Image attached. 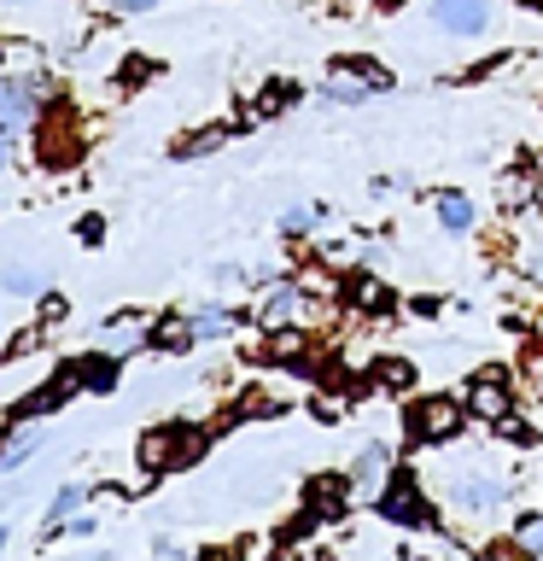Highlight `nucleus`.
<instances>
[{
  "mask_svg": "<svg viewBox=\"0 0 543 561\" xmlns=\"http://www.w3.org/2000/svg\"><path fill=\"white\" fill-rule=\"evenodd\" d=\"M77 375H82V386H94V392H105V386L117 380V363H112V351H105V357H88V363H77Z\"/></svg>",
  "mask_w": 543,
  "mask_h": 561,
  "instance_id": "nucleus-14",
  "label": "nucleus"
},
{
  "mask_svg": "<svg viewBox=\"0 0 543 561\" xmlns=\"http://www.w3.org/2000/svg\"><path fill=\"white\" fill-rule=\"evenodd\" d=\"M310 508H315V520H339L345 515V491L333 480H315L310 485Z\"/></svg>",
  "mask_w": 543,
  "mask_h": 561,
  "instance_id": "nucleus-11",
  "label": "nucleus"
},
{
  "mask_svg": "<svg viewBox=\"0 0 543 561\" xmlns=\"http://www.w3.org/2000/svg\"><path fill=\"white\" fill-rule=\"evenodd\" d=\"M380 515L392 520V526H420V520H427V503L415 497V485H409V480H397V485H385V491H380Z\"/></svg>",
  "mask_w": 543,
  "mask_h": 561,
  "instance_id": "nucleus-4",
  "label": "nucleus"
},
{
  "mask_svg": "<svg viewBox=\"0 0 543 561\" xmlns=\"http://www.w3.org/2000/svg\"><path fill=\"white\" fill-rule=\"evenodd\" d=\"M374 380L385 386V392H403V386L415 380V363H403V357H385V363L374 368Z\"/></svg>",
  "mask_w": 543,
  "mask_h": 561,
  "instance_id": "nucleus-15",
  "label": "nucleus"
},
{
  "mask_svg": "<svg viewBox=\"0 0 543 561\" xmlns=\"http://www.w3.org/2000/svg\"><path fill=\"white\" fill-rule=\"evenodd\" d=\"M310 222H315V210H287V234H304Z\"/></svg>",
  "mask_w": 543,
  "mask_h": 561,
  "instance_id": "nucleus-26",
  "label": "nucleus"
},
{
  "mask_svg": "<svg viewBox=\"0 0 543 561\" xmlns=\"http://www.w3.org/2000/svg\"><path fill=\"white\" fill-rule=\"evenodd\" d=\"M374 88H385V70H380V65H357V70H345V65H339V70L327 77V94H333V100H345V105L368 100Z\"/></svg>",
  "mask_w": 543,
  "mask_h": 561,
  "instance_id": "nucleus-3",
  "label": "nucleus"
},
{
  "mask_svg": "<svg viewBox=\"0 0 543 561\" xmlns=\"http://www.w3.org/2000/svg\"><path fill=\"white\" fill-rule=\"evenodd\" d=\"M298 351H304L298 328H269V357H298Z\"/></svg>",
  "mask_w": 543,
  "mask_h": 561,
  "instance_id": "nucleus-17",
  "label": "nucleus"
},
{
  "mask_svg": "<svg viewBox=\"0 0 543 561\" xmlns=\"http://www.w3.org/2000/svg\"><path fill=\"white\" fill-rule=\"evenodd\" d=\"M357 485H362V491H380V485H385V450H380V445H368V450L357 456Z\"/></svg>",
  "mask_w": 543,
  "mask_h": 561,
  "instance_id": "nucleus-12",
  "label": "nucleus"
},
{
  "mask_svg": "<svg viewBox=\"0 0 543 561\" xmlns=\"http://www.w3.org/2000/svg\"><path fill=\"white\" fill-rule=\"evenodd\" d=\"M438 222H444L450 234H462V228H473V205L462 193H444V199H438Z\"/></svg>",
  "mask_w": 543,
  "mask_h": 561,
  "instance_id": "nucleus-13",
  "label": "nucleus"
},
{
  "mask_svg": "<svg viewBox=\"0 0 543 561\" xmlns=\"http://www.w3.org/2000/svg\"><path fill=\"white\" fill-rule=\"evenodd\" d=\"M0 164H7V123H0Z\"/></svg>",
  "mask_w": 543,
  "mask_h": 561,
  "instance_id": "nucleus-31",
  "label": "nucleus"
},
{
  "mask_svg": "<svg viewBox=\"0 0 543 561\" xmlns=\"http://www.w3.org/2000/svg\"><path fill=\"white\" fill-rule=\"evenodd\" d=\"M152 345L158 351H187L193 345V322H187V316H164V322L152 328Z\"/></svg>",
  "mask_w": 543,
  "mask_h": 561,
  "instance_id": "nucleus-9",
  "label": "nucleus"
},
{
  "mask_svg": "<svg viewBox=\"0 0 543 561\" xmlns=\"http://www.w3.org/2000/svg\"><path fill=\"white\" fill-rule=\"evenodd\" d=\"M77 503H82V491L70 485V491H59V503H53V515H70V508H77Z\"/></svg>",
  "mask_w": 543,
  "mask_h": 561,
  "instance_id": "nucleus-27",
  "label": "nucleus"
},
{
  "mask_svg": "<svg viewBox=\"0 0 543 561\" xmlns=\"http://www.w3.org/2000/svg\"><path fill=\"white\" fill-rule=\"evenodd\" d=\"M525 199H532V175L515 170V175L502 182V205H525Z\"/></svg>",
  "mask_w": 543,
  "mask_h": 561,
  "instance_id": "nucleus-21",
  "label": "nucleus"
},
{
  "mask_svg": "<svg viewBox=\"0 0 543 561\" xmlns=\"http://www.w3.org/2000/svg\"><path fill=\"white\" fill-rule=\"evenodd\" d=\"M0 543H7V526H0Z\"/></svg>",
  "mask_w": 543,
  "mask_h": 561,
  "instance_id": "nucleus-32",
  "label": "nucleus"
},
{
  "mask_svg": "<svg viewBox=\"0 0 543 561\" xmlns=\"http://www.w3.org/2000/svg\"><path fill=\"white\" fill-rule=\"evenodd\" d=\"M455 427H462V403H450V398H427L409 410L415 438H455Z\"/></svg>",
  "mask_w": 543,
  "mask_h": 561,
  "instance_id": "nucleus-1",
  "label": "nucleus"
},
{
  "mask_svg": "<svg viewBox=\"0 0 543 561\" xmlns=\"http://www.w3.org/2000/svg\"><path fill=\"white\" fill-rule=\"evenodd\" d=\"M193 333H228V316H222V310H205V316H193Z\"/></svg>",
  "mask_w": 543,
  "mask_h": 561,
  "instance_id": "nucleus-25",
  "label": "nucleus"
},
{
  "mask_svg": "<svg viewBox=\"0 0 543 561\" xmlns=\"http://www.w3.org/2000/svg\"><path fill=\"white\" fill-rule=\"evenodd\" d=\"M42 322H65V298H42Z\"/></svg>",
  "mask_w": 543,
  "mask_h": 561,
  "instance_id": "nucleus-28",
  "label": "nucleus"
},
{
  "mask_svg": "<svg viewBox=\"0 0 543 561\" xmlns=\"http://www.w3.org/2000/svg\"><path fill=\"white\" fill-rule=\"evenodd\" d=\"M515 543H520V550H538V556H543V515H525V520L515 526Z\"/></svg>",
  "mask_w": 543,
  "mask_h": 561,
  "instance_id": "nucleus-19",
  "label": "nucleus"
},
{
  "mask_svg": "<svg viewBox=\"0 0 543 561\" xmlns=\"http://www.w3.org/2000/svg\"><path fill=\"white\" fill-rule=\"evenodd\" d=\"M18 117H24V88L0 82V123H18Z\"/></svg>",
  "mask_w": 543,
  "mask_h": 561,
  "instance_id": "nucleus-18",
  "label": "nucleus"
},
{
  "mask_svg": "<svg viewBox=\"0 0 543 561\" xmlns=\"http://www.w3.org/2000/svg\"><path fill=\"white\" fill-rule=\"evenodd\" d=\"M105 7H112V12H147L152 0H105Z\"/></svg>",
  "mask_w": 543,
  "mask_h": 561,
  "instance_id": "nucleus-30",
  "label": "nucleus"
},
{
  "mask_svg": "<svg viewBox=\"0 0 543 561\" xmlns=\"http://www.w3.org/2000/svg\"><path fill=\"white\" fill-rule=\"evenodd\" d=\"M380 298H385V287H380V280H374V275H357V305H362V310H374Z\"/></svg>",
  "mask_w": 543,
  "mask_h": 561,
  "instance_id": "nucleus-22",
  "label": "nucleus"
},
{
  "mask_svg": "<svg viewBox=\"0 0 543 561\" xmlns=\"http://www.w3.org/2000/svg\"><path fill=\"white\" fill-rule=\"evenodd\" d=\"M222 140H228V129H199V135L175 140V158H199V152H217Z\"/></svg>",
  "mask_w": 543,
  "mask_h": 561,
  "instance_id": "nucleus-16",
  "label": "nucleus"
},
{
  "mask_svg": "<svg viewBox=\"0 0 543 561\" xmlns=\"http://www.w3.org/2000/svg\"><path fill=\"white\" fill-rule=\"evenodd\" d=\"M298 310H304V298H298V287H280V293L269 298V305H263V328H287Z\"/></svg>",
  "mask_w": 543,
  "mask_h": 561,
  "instance_id": "nucleus-10",
  "label": "nucleus"
},
{
  "mask_svg": "<svg viewBox=\"0 0 543 561\" xmlns=\"http://www.w3.org/2000/svg\"><path fill=\"white\" fill-rule=\"evenodd\" d=\"M175 445H182V433H170V427H152L147 438H140V468H147V473L170 468V462H175Z\"/></svg>",
  "mask_w": 543,
  "mask_h": 561,
  "instance_id": "nucleus-7",
  "label": "nucleus"
},
{
  "mask_svg": "<svg viewBox=\"0 0 543 561\" xmlns=\"http://www.w3.org/2000/svg\"><path fill=\"white\" fill-rule=\"evenodd\" d=\"M0 280H7V293H35V275L18 270V263H7V270H0Z\"/></svg>",
  "mask_w": 543,
  "mask_h": 561,
  "instance_id": "nucleus-23",
  "label": "nucleus"
},
{
  "mask_svg": "<svg viewBox=\"0 0 543 561\" xmlns=\"http://www.w3.org/2000/svg\"><path fill=\"white\" fill-rule=\"evenodd\" d=\"M140 340H152V328L140 322V316H129V310L112 316V322H105V333H100V345L112 351V357H123V351H135Z\"/></svg>",
  "mask_w": 543,
  "mask_h": 561,
  "instance_id": "nucleus-5",
  "label": "nucleus"
},
{
  "mask_svg": "<svg viewBox=\"0 0 543 561\" xmlns=\"http://www.w3.org/2000/svg\"><path fill=\"white\" fill-rule=\"evenodd\" d=\"M280 105H292V82H269V88H263V100H257V117L280 112Z\"/></svg>",
  "mask_w": 543,
  "mask_h": 561,
  "instance_id": "nucleus-20",
  "label": "nucleus"
},
{
  "mask_svg": "<svg viewBox=\"0 0 543 561\" xmlns=\"http://www.w3.org/2000/svg\"><path fill=\"white\" fill-rule=\"evenodd\" d=\"M455 503H467V508H497V503H502V480L467 473V480H455Z\"/></svg>",
  "mask_w": 543,
  "mask_h": 561,
  "instance_id": "nucleus-8",
  "label": "nucleus"
},
{
  "mask_svg": "<svg viewBox=\"0 0 543 561\" xmlns=\"http://www.w3.org/2000/svg\"><path fill=\"white\" fill-rule=\"evenodd\" d=\"M467 410L480 415V421H502L508 415V386L502 380H473V392H467Z\"/></svg>",
  "mask_w": 543,
  "mask_h": 561,
  "instance_id": "nucleus-6",
  "label": "nucleus"
},
{
  "mask_svg": "<svg viewBox=\"0 0 543 561\" xmlns=\"http://www.w3.org/2000/svg\"><path fill=\"white\" fill-rule=\"evenodd\" d=\"M30 450H35V438H12V445L0 450V468H18V462H24Z\"/></svg>",
  "mask_w": 543,
  "mask_h": 561,
  "instance_id": "nucleus-24",
  "label": "nucleus"
},
{
  "mask_svg": "<svg viewBox=\"0 0 543 561\" xmlns=\"http://www.w3.org/2000/svg\"><path fill=\"white\" fill-rule=\"evenodd\" d=\"M432 24L450 35H480L490 24V0H432Z\"/></svg>",
  "mask_w": 543,
  "mask_h": 561,
  "instance_id": "nucleus-2",
  "label": "nucleus"
},
{
  "mask_svg": "<svg viewBox=\"0 0 543 561\" xmlns=\"http://www.w3.org/2000/svg\"><path fill=\"white\" fill-rule=\"evenodd\" d=\"M77 234H82V240H88V245H94V240H100V234H105V222H100V217H82V228H77Z\"/></svg>",
  "mask_w": 543,
  "mask_h": 561,
  "instance_id": "nucleus-29",
  "label": "nucleus"
}]
</instances>
